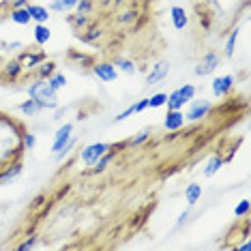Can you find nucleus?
<instances>
[{
    "mask_svg": "<svg viewBox=\"0 0 251 251\" xmlns=\"http://www.w3.org/2000/svg\"><path fill=\"white\" fill-rule=\"evenodd\" d=\"M9 20L13 22V24H18V26H28L30 24V13L24 9H11L9 11Z\"/></svg>",
    "mask_w": 251,
    "mask_h": 251,
    "instance_id": "28",
    "label": "nucleus"
},
{
    "mask_svg": "<svg viewBox=\"0 0 251 251\" xmlns=\"http://www.w3.org/2000/svg\"><path fill=\"white\" fill-rule=\"evenodd\" d=\"M0 45H2V50H7V52H20V50L24 48V43L18 41V39H15V41H2Z\"/></svg>",
    "mask_w": 251,
    "mask_h": 251,
    "instance_id": "38",
    "label": "nucleus"
},
{
    "mask_svg": "<svg viewBox=\"0 0 251 251\" xmlns=\"http://www.w3.org/2000/svg\"><path fill=\"white\" fill-rule=\"evenodd\" d=\"M48 84H50V86H52V88L56 90V93H58V90H62V88L67 86V77H65V73L54 71L52 75L48 77Z\"/></svg>",
    "mask_w": 251,
    "mask_h": 251,
    "instance_id": "31",
    "label": "nucleus"
},
{
    "mask_svg": "<svg viewBox=\"0 0 251 251\" xmlns=\"http://www.w3.org/2000/svg\"><path fill=\"white\" fill-rule=\"evenodd\" d=\"M112 2V0H101V4H110Z\"/></svg>",
    "mask_w": 251,
    "mask_h": 251,
    "instance_id": "46",
    "label": "nucleus"
},
{
    "mask_svg": "<svg viewBox=\"0 0 251 251\" xmlns=\"http://www.w3.org/2000/svg\"><path fill=\"white\" fill-rule=\"evenodd\" d=\"M39 245H41V241H39V234H30L26 241H22V243L18 245V249H20V251H28V249H37Z\"/></svg>",
    "mask_w": 251,
    "mask_h": 251,
    "instance_id": "36",
    "label": "nucleus"
},
{
    "mask_svg": "<svg viewBox=\"0 0 251 251\" xmlns=\"http://www.w3.org/2000/svg\"><path fill=\"white\" fill-rule=\"evenodd\" d=\"M45 200H48V198H45V196H43V193H41V196H37V198H35V204H32V210L41 208V206H43V202H45Z\"/></svg>",
    "mask_w": 251,
    "mask_h": 251,
    "instance_id": "43",
    "label": "nucleus"
},
{
    "mask_svg": "<svg viewBox=\"0 0 251 251\" xmlns=\"http://www.w3.org/2000/svg\"><path fill=\"white\" fill-rule=\"evenodd\" d=\"M65 114H67V107H60V105H58V107L54 110V116H52V118H54L56 123H58V121H62V116H65Z\"/></svg>",
    "mask_w": 251,
    "mask_h": 251,
    "instance_id": "42",
    "label": "nucleus"
},
{
    "mask_svg": "<svg viewBox=\"0 0 251 251\" xmlns=\"http://www.w3.org/2000/svg\"><path fill=\"white\" fill-rule=\"evenodd\" d=\"M224 155H221V152H215L213 157L208 159L206 163H204V168H202V176L204 178H213L215 174H219V170L224 168Z\"/></svg>",
    "mask_w": 251,
    "mask_h": 251,
    "instance_id": "18",
    "label": "nucleus"
},
{
    "mask_svg": "<svg viewBox=\"0 0 251 251\" xmlns=\"http://www.w3.org/2000/svg\"><path fill=\"white\" fill-rule=\"evenodd\" d=\"M71 135H73V123L60 125V127L56 129V133H54V142H52V148H50V152H52V155H56V152H58L60 148L67 144V142H69Z\"/></svg>",
    "mask_w": 251,
    "mask_h": 251,
    "instance_id": "11",
    "label": "nucleus"
},
{
    "mask_svg": "<svg viewBox=\"0 0 251 251\" xmlns=\"http://www.w3.org/2000/svg\"><path fill=\"white\" fill-rule=\"evenodd\" d=\"M22 75H24V67L18 62V58L7 60L2 65V77L7 79V82H20Z\"/></svg>",
    "mask_w": 251,
    "mask_h": 251,
    "instance_id": "16",
    "label": "nucleus"
},
{
    "mask_svg": "<svg viewBox=\"0 0 251 251\" xmlns=\"http://www.w3.org/2000/svg\"><path fill=\"white\" fill-rule=\"evenodd\" d=\"M234 86H236V77L232 73H226V75H219L210 82V90H213L215 99H226V97L232 95Z\"/></svg>",
    "mask_w": 251,
    "mask_h": 251,
    "instance_id": "7",
    "label": "nucleus"
},
{
    "mask_svg": "<svg viewBox=\"0 0 251 251\" xmlns=\"http://www.w3.org/2000/svg\"><path fill=\"white\" fill-rule=\"evenodd\" d=\"M165 99H168V93H155L148 97V107L157 110V107H165Z\"/></svg>",
    "mask_w": 251,
    "mask_h": 251,
    "instance_id": "34",
    "label": "nucleus"
},
{
    "mask_svg": "<svg viewBox=\"0 0 251 251\" xmlns=\"http://www.w3.org/2000/svg\"><path fill=\"white\" fill-rule=\"evenodd\" d=\"M103 37H105V30H103V28H101L99 24H97V22H95V24H90L88 28H84L82 32H77V39H79L82 43H86V45L99 43Z\"/></svg>",
    "mask_w": 251,
    "mask_h": 251,
    "instance_id": "12",
    "label": "nucleus"
},
{
    "mask_svg": "<svg viewBox=\"0 0 251 251\" xmlns=\"http://www.w3.org/2000/svg\"><path fill=\"white\" fill-rule=\"evenodd\" d=\"M151 138H152V129L151 127H144L140 133H135L133 138H129L127 142H129V146H144Z\"/></svg>",
    "mask_w": 251,
    "mask_h": 251,
    "instance_id": "30",
    "label": "nucleus"
},
{
    "mask_svg": "<svg viewBox=\"0 0 251 251\" xmlns=\"http://www.w3.org/2000/svg\"><path fill=\"white\" fill-rule=\"evenodd\" d=\"M114 7H121V4H125V0H112Z\"/></svg>",
    "mask_w": 251,
    "mask_h": 251,
    "instance_id": "45",
    "label": "nucleus"
},
{
    "mask_svg": "<svg viewBox=\"0 0 251 251\" xmlns=\"http://www.w3.org/2000/svg\"><path fill=\"white\" fill-rule=\"evenodd\" d=\"M67 22L75 32H82L84 28H88L90 24H95V20L90 15H79V13H69L67 15Z\"/></svg>",
    "mask_w": 251,
    "mask_h": 251,
    "instance_id": "20",
    "label": "nucleus"
},
{
    "mask_svg": "<svg viewBox=\"0 0 251 251\" xmlns=\"http://www.w3.org/2000/svg\"><path fill=\"white\" fill-rule=\"evenodd\" d=\"M215 110V105H213V101H208V99H193L187 103V112H185V121L187 123H202V121H206V118L213 114Z\"/></svg>",
    "mask_w": 251,
    "mask_h": 251,
    "instance_id": "2",
    "label": "nucleus"
},
{
    "mask_svg": "<svg viewBox=\"0 0 251 251\" xmlns=\"http://www.w3.org/2000/svg\"><path fill=\"white\" fill-rule=\"evenodd\" d=\"M170 69H172L170 60H157V62H152L151 71L146 73V84H148V86H155V84L163 82V79L170 75Z\"/></svg>",
    "mask_w": 251,
    "mask_h": 251,
    "instance_id": "9",
    "label": "nucleus"
},
{
    "mask_svg": "<svg viewBox=\"0 0 251 251\" xmlns=\"http://www.w3.org/2000/svg\"><path fill=\"white\" fill-rule=\"evenodd\" d=\"M219 65H221V54L215 52V50H210V52H206L202 58L198 60L193 73H196L198 77H208V75H213V73L219 69Z\"/></svg>",
    "mask_w": 251,
    "mask_h": 251,
    "instance_id": "5",
    "label": "nucleus"
},
{
    "mask_svg": "<svg viewBox=\"0 0 251 251\" xmlns=\"http://www.w3.org/2000/svg\"><path fill=\"white\" fill-rule=\"evenodd\" d=\"M54 71H58V69H56V62H54V60H50V58H45V60H43L41 65H39V67H37V69L32 71V73H35V77L48 79V77L52 75Z\"/></svg>",
    "mask_w": 251,
    "mask_h": 251,
    "instance_id": "29",
    "label": "nucleus"
},
{
    "mask_svg": "<svg viewBox=\"0 0 251 251\" xmlns=\"http://www.w3.org/2000/svg\"><path fill=\"white\" fill-rule=\"evenodd\" d=\"M9 7L11 9H24V7H28L30 4V0H9Z\"/></svg>",
    "mask_w": 251,
    "mask_h": 251,
    "instance_id": "41",
    "label": "nucleus"
},
{
    "mask_svg": "<svg viewBox=\"0 0 251 251\" xmlns=\"http://www.w3.org/2000/svg\"><path fill=\"white\" fill-rule=\"evenodd\" d=\"M45 58H48V54L43 50H20L18 54V62L24 67V73L35 71Z\"/></svg>",
    "mask_w": 251,
    "mask_h": 251,
    "instance_id": "6",
    "label": "nucleus"
},
{
    "mask_svg": "<svg viewBox=\"0 0 251 251\" xmlns=\"http://www.w3.org/2000/svg\"><path fill=\"white\" fill-rule=\"evenodd\" d=\"M20 142H22V148H24V152L35 151V146H37V135L32 133V131H24Z\"/></svg>",
    "mask_w": 251,
    "mask_h": 251,
    "instance_id": "33",
    "label": "nucleus"
},
{
    "mask_svg": "<svg viewBox=\"0 0 251 251\" xmlns=\"http://www.w3.org/2000/svg\"><path fill=\"white\" fill-rule=\"evenodd\" d=\"M114 67L118 69V73H127V75H135L138 73V65H135L131 58H123V56H116V58L112 60Z\"/></svg>",
    "mask_w": 251,
    "mask_h": 251,
    "instance_id": "24",
    "label": "nucleus"
},
{
    "mask_svg": "<svg viewBox=\"0 0 251 251\" xmlns=\"http://www.w3.org/2000/svg\"><path fill=\"white\" fill-rule=\"evenodd\" d=\"M26 11L30 13V22H35V24H48L50 18H52V13H50L48 7H43V4H28Z\"/></svg>",
    "mask_w": 251,
    "mask_h": 251,
    "instance_id": "17",
    "label": "nucleus"
},
{
    "mask_svg": "<svg viewBox=\"0 0 251 251\" xmlns=\"http://www.w3.org/2000/svg\"><path fill=\"white\" fill-rule=\"evenodd\" d=\"M32 39H35L37 45H48L50 39H52V30H50L48 24H35L32 26Z\"/></svg>",
    "mask_w": 251,
    "mask_h": 251,
    "instance_id": "22",
    "label": "nucleus"
},
{
    "mask_svg": "<svg viewBox=\"0 0 251 251\" xmlns=\"http://www.w3.org/2000/svg\"><path fill=\"white\" fill-rule=\"evenodd\" d=\"M75 4H77V0H50L48 9L52 13H71L75 9Z\"/></svg>",
    "mask_w": 251,
    "mask_h": 251,
    "instance_id": "25",
    "label": "nucleus"
},
{
    "mask_svg": "<svg viewBox=\"0 0 251 251\" xmlns=\"http://www.w3.org/2000/svg\"><path fill=\"white\" fill-rule=\"evenodd\" d=\"M67 60H69L73 67H77V69H90V67L95 65V56L84 54V52H79V50H69V52H67Z\"/></svg>",
    "mask_w": 251,
    "mask_h": 251,
    "instance_id": "14",
    "label": "nucleus"
},
{
    "mask_svg": "<svg viewBox=\"0 0 251 251\" xmlns=\"http://www.w3.org/2000/svg\"><path fill=\"white\" fill-rule=\"evenodd\" d=\"M198 95V88L193 86V84H185V86H178L174 88L172 93L168 95V99H165V105H168V110H182L193 97Z\"/></svg>",
    "mask_w": 251,
    "mask_h": 251,
    "instance_id": "3",
    "label": "nucleus"
},
{
    "mask_svg": "<svg viewBox=\"0 0 251 251\" xmlns=\"http://www.w3.org/2000/svg\"><path fill=\"white\" fill-rule=\"evenodd\" d=\"M114 144H110V142H93V144H86L79 151V161H82L86 168H90L97 159H99L101 155H105L107 151H112Z\"/></svg>",
    "mask_w": 251,
    "mask_h": 251,
    "instance_id": "4",
    "label": "nucleus"
},
{
    "mask_svg": "<svg viewBox=\"0 0 251 251\" xmlns=\"http://www.w3.org/2000/svg\"><path fill=\"white\" fill-rule=\"evenodd\" d=\"M170 22L176 30H185L189 26V15H187L185 7H178V4H172L170 7Z\"/></svg>",
    "mask_w": 251,
    "mask_h": 251,
    "instance_id": "15",
    "label": "nucleus"
},
{
    "mask_svg": "<svg viewBox=\"0 0 251 251\" xmlns=\"http://www.w3.org/2000/svg\"><path fill=\"white\" fill-rule=\"evenodd\" d=\"M90 71H93V75L103 84H112L118 79V69L114 67L112 60H101V62L95 60V65L90 67Z\"/></svg>",
    "mask_w": 251,
    "mask_h": 251,
    "instance_id": "8",
    "label": "nucleus"
},
{
    "mask_svg": "<svg viewBox=\"0 0 251 251\" xmlns=\"http://www.w3.org/2000/svg\"><path fill=\"white\" fill-rule=\"evenodd\" d=\"M189 219H191V208L187 206L185 210H182V213L178 215V219H176V224H174V230H180L182 226L185 224H189Z\"/></svg>",
    "mask_w": 251,
    "mask_h": 251,
    "instance_id": "37",
    "label": "nucleus"
},
{
    "mask_svg": "<svg viewBox=\"0 0 251 251\" xmlns=\"http://www.w3.org/2000/svg\"><path fill=\"white\" fill-rule=\"evenodd\" d=\"M236 249H241V251H251V245H249V241H245V243H241V245H236Z\"/></svg>",
    "mask_w": 251,
    "mask_h": 251,
    "instance_id": "44",
    "label": "nucleus"
},
{
    "mask_svg": "<svg viewBox=\"0 0 251 251\" xmlns=\"http://www.w3.org/2000/svg\"><path fill=\"white\" fill-rule=\"evenodd\" d=\"M133 110H135V114H142L144 110H148V97H146V99L135 101V103H133Z\"/></svg>",
    "mask_w": 251,
    "mask_h": 251,
    "instance_id": "40",
    "label": "nucleus"
},
{
    "mask_svg": "<svg viewBox=\"0 0 251 251\" xmlns=\"http://www.w3.org/2000/svg\"><path fill=\"white\" fill-rule=\"evenodd\" d=\"M133 114H135V110H133V103H131L129 107H125L121 114H116V116H114V123H123V121H127V118H129V116H133Z\"/></svg>",
    "mask_w": 251,
    "mask_h": 251,
    "instance_id": "39",
    "label": "nucleus"
},
{
    "mask_svg": "<svg viewBox=\"0 0 251 251\" xmlns=\"http://www.w3.org/2000/svg\"><path fill=\"white\" fill-rule=\"evenodd\" d=\"M4 4H7V2H0V11H2V7H4Z\"/></svg>",
    "mask_w": 251,
    "mask_h": 251,
    "instance_id": "47",
    "label": "nucleus"
},
{
    "mask_svg": "<svg viewBox=\"0 0 251 251\" xmlns=\"http://www.w3.org/2000/svg\"><path fill=\"white\" fill-rule=\"evenodd\" d=\"M18 110H20V114L22 116H26V118H32V116H37L39 112H41V107H39V103L35 99H30L28 97L26 101H22V103L18 105Z\"/></svg>",
    "mask_w": 251,
    "mask_h": 251,
    "instance_id": "26",
    "label": "nucleus"
},
{
    "mask_svg": "<svg viewBox=\"0 0 251 251\" xmlns=\"http://www.w3.org/2000/svg\"><path fill=\"white\" fill-rule=\"evenodd\" d=\"M187 125L185 121V112L182 110H168V114L163 116V127L168 131H180Z\"/></svg>",
    "mask_w": 251,
    "mask_h": 251,
    "instance_id": "13",
    "label": "nucleus"
},
{
    "mask_svg": "<svg viewBox=\"0 0 251 251\" xmlns=\"http://www.w3.org/2000/svg\"><path fill=\"white\" fill-rule=\"evenodd\" d=\"M249 208H251V204H249V200L245 198V200H241V202L234 206V217L236 219H245V217L249 215Z\"/></svg>",
    "mask_w": 251,
    "mask_h": 251,
    "instance_id": "35",
    "label": "nucleus"
},
{
    "mask_svg": "<svg viewBox=\"0 0 251 251\" xmlns=\"http://www.w3.org/2000/svg\"><path fill=\"white\" fill-rule=\"evenodd\" d=\"M77 142H79V138H77V135H71V138H69V142H67V144L62 146L60 151H58V152H56V155H54V161H56V163H62V161H65V159H67V157H69L71 152H73V148L77 146Z\"/></svg>",
    "mask_w": 251,
    "mask_h": 251,
    "instance_id": "27",
    "label": "nucleus"
},
{
    "mask_svg": "<svg viewBox=\"0 0 251 251\" xmlns=\"http://www.w3.org/2000/svg\"><path fill=\"white\" fill-rule=\"evenodd\" d=\"M22 172H24V163H22V159H15V161L2 165V168H0V185H11L13 180L20 178Z\"/></svg>",
    "mask_w": 251,
    "mask_h": 251,
    "instance_id": "10",
    "label": "nucleus"
},
{
    "mask_svg": "<svg viewBox=\"0 0 251 251\" xmlns=\"http://www.w3.org/2000/svg\"><path fill=\"white\" fill-rule=\"evenodd\" d=\"M26 93L30 99H35L41 110H56L58 107V93L50 86L48 79L35 77L30 84L26 86Z\"/></svg>",
    "mask_w": 251,
    "mask_h": 251,
    "instance_id": "1",
    "label": "nucleus"
},
{
    "mask_svg": "<svg viewBox=\"0 0 251 251\" xmlns=\"http://www.w3.org/2000/svg\"><path fill=\"white\" fill-rule=\"evenodd\" d=\"M238 37H241V28H232L230 35L226 39V45H224V56L226 58H234V54H236V43H238Z\"/></svg>",
    "mask_w": 251,
    "mask_h": 251,
    "instance_id": "21",
    "label": "nucleus"
},
{
    "mask_svg": "<svg viewBox=\"0 0 251 251\" xmlns=\"http://www.w3.org/2000/svg\"><path fill=\"white\" fill-rule=\"evenodd\" d=\"M138 20H140V11L138 9H131V7L123 9L121 13L116 15V24L118 26H133Z\"/></svg>",
    "mask_w": 251,
    "mask_h": 251,
    "instance_id": "23",
    "label": "nucleus"
},
{
    "mask_svg": "<svg viewBox=\"0 0 251 251\" xmlns=\"http://www.w3.org/2000/svg\"><path fill=\"white\" fill-rule=\"evenodd\" d=\"M95 7H97V0H77V4L73 11L79 15H93Z\"/></svg>",
    "mask_w": 251,
    "mask_h": 251,
    "instance_id": "32",
    "label": "nucleus"
},
{
    "mask_svg": "<svg viewBox=\"0 0 251 251\" xmlns=\"http://www.w3.org/2000/svg\"><path fill=\"white\" fill-rule=\"evenodd\" d=\"M200 200H202V185H200V182H189V185L185 187V202H187V206L193 208Z\"/></svg>",
    "mask_w": 251,
    "mask_h": 251,
    "instance_id": "19",
    "label": "nucleus"
}]
</instances>
